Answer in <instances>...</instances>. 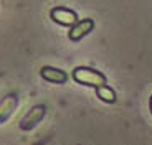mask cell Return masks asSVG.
Returning a JSON list of instances; mask_svg holds the SVG:
<instances>
[{"label": "cell", "instance_id": "obj_1", "mask_svg": "<svg viewBox=\"0 0 152 145\" xmlns=\"http://www.w3.org/2000/svg\"><path fill=\"white\" fill-rule=\"evenodd\" d=\"M73 78L75 81L81 84H86V86H94V88H99L106 83V78L101 74V72L94 71V69H89V68H76L73 71Z\"/></svg>", "mask_w": 152, "mask_h": 145}, {"label": "cell", "instance_id": "obj_2", "mask_svg": "<svg viewBox=\"0 0 152 145\" xmlns=\"http://www.w3.org/2000/svg\"><path fill=\"white\" fill-rule=\"evenodd\" d=\"M43 117H45V107L43 106L33 107V109H30V112H27V115L20 120V129H23V130L33 129Z\"/></svg>", "mask_w": 152, "mask_h": 145}, {"label": "cell", "instance_id": "obj_3", "mask_svg": "<svg viewBox=\"0 0 152 145\" xmlns=\"http://www.w3.org/2000/svg\"><path fill=\"white\" fill-rule=\"evenodd\" d=\"M51 18L60 25H75L78 22V17L73 10H68L65 7H56L51 10Z\"/></svg>", "mask_w": 152, "mask_h": 145}, {"label": "cell", "instance_id": "obj_4", "mask_svg": "<svg viewBox=\"0 0 152 145\" xmlns=\"http://www.w3.org/2000/svg\"><path fill=\"white\" fill-rule=\"evenodd\" d=\"M91 30H93V20L86 18V20H83V22H76L75 27L69 31V38L78 41V40H81L84 35H88Z\"/></svg>", "mask_w": 152, "mask_h": 145}, {"label": "cell", "instance_id": "obj_5", "mask_svg": "<svg viewBox=\"0 0 152 145\" xmlns=\"http://www.w3.org/2000/svg\"><path fill=\"white\" fill-rule=\"evenodd\" d=\"M42 76L43 79L50 81V83H56V84H61L66 81V74L61 69H56V68H51V66H45L42 69Z\"/></svg>", "mask_w": 152, "mask_h": 145}, {"label": "cell", "instance_id": "obj_6", "mask_svg": "<svg viewBox=\"0 0 152 145\" xmlns=\"http://www.w3.org/2000/svg\"><path fill=\"white\" fill-rule=\"evenodd\" d=\"M96 94H98L99 99H103L104 102H114L116 101V94H114V91L111 88H107V86H99V88H96Z\"/></svg>", "mask_w": 152, "mask_h": 145}, {"label": "cell", "instance_id": "obj_7", "mask_svg": "<svg viewBox=\"0 0 152 145\" xmlns=\"http://www.w3.org/2000/svg\"><path fill=\"white\" fill-rule=\"evenodd\" d=\"M151 111H152V97H151Z\"/></svg>", "mask_w": 152, "mask_h": 145}]
</instances>
